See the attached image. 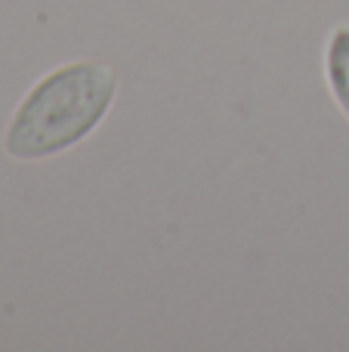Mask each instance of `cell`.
<instances>
[{"label": "cell", "mask_w": 349, "mask_h": 352, "mask_svg": "<svg viewBox=\"0 0 349 352\" xmlns=\"http://www.w3.org/2000/svg\"><path fill=\"white\" fill-rule=\"evenodd\" d=\"M117 96V72L109 62H65L19 102L3 148L19 161H41L84 142L105 121Z\"/></svg>", "instance_id": "obj_1"}, {"label": "cell", "mask_w": 349, "mask_h": 352, "mask_svg": "<svg viewBox=\"0 0 349 352\" xmlns=\"http://www.w3.org/2000/svg\"><path fill=\"white\" fill-rule=\"evenodd\" d=\"M325 74H328V87H331L334 102L349 118V25L334 28L331 41H328Z\"/></svg>", "instance_id": "obj_2"}]
</instances>
